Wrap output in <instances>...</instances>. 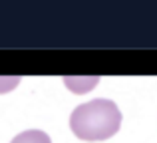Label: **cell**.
Masks as SVG:
<instances>
[{
	"mask_svg": "<svg viewBox=\"0 0 157 143\" xmlns=\"http://www.w3.org/2000/svg\"><path fill=\"white\" fill-rule=\"evenodd\" d=\"M121 127V111L111 100L96 97L80 103L70 115V129L82 141H104Z\"/></svg>",
	"mask_w": 157,
	"mask_h": 143,
	"instance_id": "1",
	"label": "cell"
},
{
	"mask_svg": "<svg viewBox=\"0 0 157 143\" xmlns=\"http://www.w3.org/2000/svg\"><path fill=\"white\" fill-rule=\"evenodd\" d=\"M10 143H52V139L42 129H26V131L14 135Z\"/></svg>",
	"mask_w": 157,
	"mask_h": 143,
	"instance_id": "2",
	"label": "cell"
},
{
	"mask_svg": "<svg viewBox=\"0 0 157 143\" xmlns=\"http://www.w3.org/2000/svg\"><path fill=\"white\" fill-rule=\"evenodd\" d=\"M66 85L76 93H86L90 89H94V85H98L100 77H66Z\"/></svg>",
	"mask_w": 157,
	"mask_h": 143,
	"instance_id": "3",
	"label": "cell"
},
{
	"mask_svg": "<svg viewBox=\"0 0 157 143\" xmlns=\"http://www.w3.org/2000/svg\"><path fill=\"white\" fill-rule=\"evenodd\" d=\"M20 84V77H0V93L10 92Z\"/></svg>",
	"mask_w": 157,
	"mask_h": 143,
	"instance_id": "4",
	"label": "cell"
}]
</instances>
